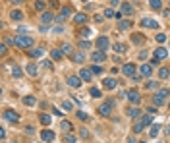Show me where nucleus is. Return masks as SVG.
Here are the masks:
<instances>
[{
    "label": "nucleus",
    "instance_id": "5fc2aeb1",
    "mask_svg": "<svg viewBox=\"0 0 170 143\" xmlns=\"http://www.w3.org/2000/svg\"><path fill=\"white\" fill-rule=\"evenodd\" d=\"M158 62H161V60H158V58H155V56L151 58V66H158Z\"/></svg>",
    "mask_w": 170,
    "mask_h": 143
},
{
    "label": "nucleus",
    "instance_id": "8fccbe9b",
    "mask_svg": "<svg viewBox=\"0 0 170 143\" xmlns=\"http://www.w3.org/2000/svg\"><path fill=\"white\" fill-rule=\"evenodd\" d=\"M105 16H106V18H112V16H114V10H112V8L105 10Z\"/></svg>",
    "mask_w": 170,
    "mask_h": 143
},
{
    "label": "nucleus",
    "instance_id": "20e7f679",
    "mask_svg": "<svg viewBox=\"0 0 170 143\" xmlns=\"http://www.w3.org/2000/svg\"><path fill=\"white\" fill-rule=\"evenodd\" d=\"M112 108H114V101H106L105 105H100V108H99V112L103 114V116H108L110 112H112Z\"/></svg>",
    "mask_w": 170,
    "mask_h": 143
},
{
    "label": "nucleus",
    "instance_id": "c85d7f7f",
    "mask_svg": "<svg viewBox=\"0 0 170 143\" xmlns=\"http://www.w3.org/2000/svg\"><path fill=\"white\" fill-rule=\"evenodd\" d=\"M112 49H114L118 54H124V52H126V45H122V43H114V47H112Z\"/></svg>",
    "mask_w": 170,
    "mask_h": 143
},
{
    "label": "nucleus",
    "instance_id": "7ed1b4c3",
    "mask_svg": "<svg viewBox=\"0 0 170 143\" xmlns=\"http://www.w3.org/2000/svg\"><path fill=\"white\" fill-rule=\"evenodd\" d=\"M70 16H72V10L68 8V6H62V8H60V14H58V18H56V21H58V23H62V21H66Z\"/></svg>",
    "mask_w": 170,
    "mask_h": 143
},
{
    "label": "nucleus",
    "instance_id": "3c124183",
    "mask_svg": "<svg viewBox=\"0 0 170 143\" xmlns=\"http://www.w3.org/2000/svg\"><path fill=\"white\" fill-rule=\"evenodd\" d=\"M79 135H81V137H89V131L85 128H81V130H79Z\"/></svg>",
    "mask_w": 170,
    "mask_h": 143
},
{
    "label": "nucleus",
    "instance_id": "a211bd4d",
    "mask_svg": "<svg viewBox=\"0 0 170 143\" xmlns=\"http://www.w3.org/2000/svg\"><path fill=\"white\" fill-rule=\"evenodd\" d=\"M41 21H43V25H47V23H50V21H54V18H52L50 12H43L41 14Z\"/></svg>",
    "mask_w": 170,
    "mask_h": 143
},
{
    "label": "nucleus",
    "instance_id": "9b49d317",
    "mask_svg": "<svg viewBox=\"0 0 170 143\" xmlns=\"http://www.w3.org/2000/svg\"><path fill=\"white\" fill-rule=\"evenodd\" d=\"M141 25L143 27H149V29H158V23L155 19H151V18H143L141 19Z\"/></svg>",
    "mask_w": 170,
    "mask_h": 143
},
{
    "label": "nucleus",
    "instance_id": "9d476101",
    "mask_svg": "<svg viewBox=\"0 0 170 143\" xmlns=\"http://www.w3.org/2000/svg\"><path fill=\"white\" fill-rule=\"evenodd\" d=\"M97 47H99V50L105 52V50L110 47V41H108L106 37H99V39H97Z\"/></svg>",
    "mask_w": 170,
    "mask_h": 143
},
{
    "label": "nucleus",
    "instance_id": "a19ab883",
    "mask_svg": "<svg viewBox=\"0 0 170 143\" xmlns=\"http://www.w3.org/2000/svg\"><path fill=\"white\" fill-rule=\"evenodd\" d=\"M64 141H66V143H77L75 135H72V134H66V135H64Z\"/></svg>",
    "mask_w": 170,
    "mask_h": 143
},
{
    "label": "nucleus",
    "instance_id": "aec40b11",
    "mask_svg": "<svg viewBox=\"0 0 170 143\" xmlns=\"http://www.w3.org/2000/svg\"><path fill=\"white\" fill-rule=\"evenodd\" d=\"M50 56L54 60H62L64 58V52H62V49H54V50H50Z\"/></svg>",
    "mask_w": 170,
    "mask_h": 143
},
{
    "label": "nucleus",
    "instance_id": "bb28decb",
    "mask_svg": "<svg viewBox=\"0 0 170 143\" xmlns=\"http://www.w3.org/2000/svg\"><path fill=\"white\" fill-rule=\"evenodd\" d=\"M139 120L143 122V126H151V122H153V114H145V116H141Z\"/></svg>",
    "mask_w": 170,
    "mask_h": 143
},
{
    "label": "nucleus",
    "instance_id": "f3484780",
    "mask_svg": "<svg viewBox=\"0 0 170 143\" xmlns=\"http://www.w3.org/2000/svg\"><path fill=\"white\" fill-rule=\"evenodd\" d=\"M25 74L31 75V78H35L37 75V64H27L25 66Z\"/></svg>",
    "mask_w": 170,
    "mask_h": 143
},
{
    "label": "nucleus",
    "instance_id": "680f3d73",
    "mask_svg": "<svg viewBox=\"0 0 170 143\" xmlns=\"http://www.w3.org/2000/svg\"><path fill=\"white\" fill-rule=\"evenodd\" d=\"M10 2H16V4H21V2H23V0H10Z\"/></svg>",
    "mask_w": 170,
    "mask_h": 143
},
{
    "label": "nucleus",
    "instance_id": "6e6552de",
    "mask_svg": "<svg viewBox=\"0 0 170 143\" xmlns=\"http://www.w3.org/2000/svg\"><path fill=\"white\" fill-rule=\"evenodd\" d=\"M91 60H93V62H105V60H106V52H103V50L91 52Z\"/></svg>",
    "mask_w": 170,
    "mask_h": 143
},
{
    "label": "nucleus",
    "instance_id": "c756f323",
    "mask_svg": "<svg viewBox=\"0 0 170 143\" xmlns=\"http://www.w3.org/2000/svg\"><path fill=\"white\" fill-rule=\"evenodd\" d=\"M60 128H62V131H72V122H68V120H64V122H60Z\"/></svg>",
    "mask_w": 170,
    "mask_h": 143
},
{
    "label": "nucleus",
    "instance_id": "f257e3e1",
    "mask_svg": "<svg viewBox=\"0 0 170 143\" xmlns=\"http://www.w3.org/2000/svg\"><path fill=\"white\" fill-rule=\"evenodd\" d=\"M31 45H33V37H29V35H16V47L29 49Z\"/></svg>",
    "mask_w": 170,
    "mask_h": 143
},
{
    "label": "nucleus",
    "instance_id": "4468645a",
    "mask_svg": "<svg viewBox=\"0 0 170 143\" xmlns=\"http://www.w3.org/2000/svg\"><path fill=\"white\" fill-rule=\"evenodd\" d=\"M168 56V50L164 49V47H158L157 50H155V58H158V60H164Z\"/></svg>",
    "mask_w": 170,
    "mask_h": 143
},
{
    "label": "nucleus",
    "instance_id": "a878e982",
    "mask_svg": "<svg viewBox=\"0 0 170 143\" xmlns=\"http://www.w3.org/2000/svg\"><path fill=\"white\" fill-rule=\"evenodd\" d=\"M72 60L75 62V64H83V60H85V56L81 52H75V54H72Z\"/></svg>",
    "mask_w": 170,
    "mask_h": 143
},
{
    "label": "nucleus",
    "instance_id": "37998d69",
    "mask_svg": "<svg viewBox=\"0 0 170 143\" xmlns=\"http://www.w3.org/2000/svg\"><path fill=\"white\" fill-rule=\"evenodd\" d=\"M77 47H79V49H91V43H87V41H79V43H77Z\"/></svg>",
    "mask_w": 170,
    "mask_h": 143
},
{
    "label": "nucleus",
    "instance_id": "e433bc0d",
    "mask_svg": "<svg viewBox=\"0 0 170 143\" xmlns=\"http://www.w3.org/2000/svg\"><path fill=\"white\" fill-rule=\"evenodd\" d=\"M12 75H14V78H21V75H23V72H21L19 68H18V66H12Z\"/></svg>",
    "mask_w": 170,
    "mask_h": 143
},
{
    "label": "nucleus",
    "instance_id": "5701e85b",
    "mask_svg": "<svg viewBox=\"0 0 170 143\" xmlns=\"http://www.w3.org/2000/svg\"><path fill=\"white\" fill-rule=\"evenodd\" d=\"M79 78H81L83 81H91L93 74H91V70H81V74H79Z\"/></svg>",
    "mask_w": 170,
    "mask_h": 143
},
{
    "label": "nucleus",
    "instance_id": "6ab92c4d",
    "mask_svg": "<svg viewBox=\"0 0 170 143\" xmlns=\"http://www.w3.org/2000/svg\"><path fill=\"white\" fill-rule=\"evenodd\" d=\"M43 54H44V49H41V47H39V49H33V50H29V56H31V58H41Z\"/></svg>",
    "mask_w": 170,
    "mask_h": 143
},
{
    "label": "nucleus",
    "instance_id": "de8ad7c7",
    "mask_svg": "<svg viewBox=\"0 0 170 143\" xmlns=\"http://www.w3.org/2000/svg\"><path fill=\"white\" fill-rule=\"evenodd\" d=\"M157 85H158L157 81H149V83H147L145 87H147V89H157Z\"/></svg>",
    "mask_w": 170,
    "mask_h": 143
},
{
    "label": "nucleus",
    "instance_id": "0e129e2a",
    "mask_svg": "<svg viewBox=\"0 0 170 143\" xmlns=\"http://www.w3.org/2000/svg\"><path fill=\"white\" fill-rule=\"evenodd\" d=\"M81 2H87V0H81Z\"/></svg>",
    "mask_w": 170,
    "mask_h": 143
},
{
    "label": "nucleus",
    "instance_id": "ea45409f",
    "mask_svg": "<svg viewBox=\"0 0 170 143\" xmlns=\"http://www.w3.org/2000/svg\"><path fill=\"white\" fill-rule=\"evenodd\" d=\"M158 128H161V126H158V124L151 126V130H149V135H151V137H157V134H158Z\"/></svg>",
    "mask_w": 170,
    "mask_h": 143
},
{
    "label": "nucleus",
    "instance_id": "ddd939ff",
    "mask_svg": "<svg viewBox=\"0 0 170 143\" xmlns=\"http://www.w3.org/2000/svg\"><path fill=\"white\" fill-rule=\"evenodd\" d=\"M139 72H141L143 78H149V75H153V68H151V64H143L141 68H139Z\"/></svg>",
    "mask_w": 170,
    "mask_h": 143
},
{
    "label": "nucleus",
    "instance_id": "f704fd0d",
    "mask_svg": "<svg viewBox=\"0 0 170 143\" xmlns=\"http://www.w3.org/2000/svg\"><path fill=\"white\" fill-rule=\"evenodd\" d=\"M168 75H170V70H168V68H161L158 78H161V79H168Z\"/></svg>",
    "mask_w": 170,
    "mask_h": 143
},
{
    "label": "nucleus",
    "instance_id": "dca6fc26",
    "mask_svg": "<svg viewBox=\"0 0 170 143\" xmlns=\"http://www.w3.org/2000/svg\"><path fill=\"white\" fill-rule=\"evenodd\" d=\"M116 85H118V81H116L114 78H106V79L103 81V87H105V89H114Z\"/></svg>",
    "mask_w": 170,
    "mask_h": 143
},
{
    "label": "nucleus",
    "instance_id": "0eeeda50",
    "mask_svg": "<svg viewBox=\"0 0 170 143\" xmlns=\"http://www.w3.org/2000/svg\"><path fill=\"white\" fill-rule=\"evenodd\" d=\"M41 137H43L44 143H52L56 135H54V131H52V130H43V131H41Z\"/></svg>",
    "mask_w": 170,
    "mask_h": 143
},
{
    "label": "nucleus",
    "instance_id": "6e6d98bb",
    "mask_svg": "<svg viewBox=\"0 0 170 143\" xmlns=\"http://www.w3.org/2000/svg\"><path fill=\"white\" fill-rule=\"evenodd\" d=\"M43 66H47V68L50 70V68H52V62H50V60H44V62H43Z\"/></svg>",
    "mask_w": 170,
    "mask_h": 143
},
{
    "label": "nucleus",
    "instance_id": "b1692460",
    "mask_svg": "<svg viewBox=\"0 0 170 143\" xmlns=\"http://www.w3.org/2000/svg\"><path fill=\"white\" fill-rule=\"evenodd\" d=\"M128 116H130V118H139V116H141V110H139V108H135V106H131L130 110H128Z\"/></svg>",
    "mask_w": 170,
    "mask_h": 143
},
{
    "label": "nucleus",
    "instance_id": "603ef678",
    "mask_svg": "<svg viewBox=\"0 0 170 143\" xmlns=\"http://www.w3.org/2000/svg\"><path fill=\"white\" fill-rule=\"evenodd\" d=\"M147 56H149V52H147V50H141V52H139V58H141V60H145Z\"/></svg>",
    "mask_w": 170,
    "mask_h": 143
},
{
    "label": "nucleus",
    "instance_id": "13d9d810",
    "mask_svg": "<svg viewBox=\"0 0 170 143\" xmlns=\"http://www.w3.org/2000/svg\"><path fill=\"white\" fill-rule=\"evenodd\" d=\"M95 21H97V23H100V21H103V16H99V14H97V16H95Z\"/></svg>",
    "mask_w": 170,
    "mask_h": 143
},
{
    "label": "nucleus",
    "instance_id": "79ce46f5",
    "mask_svg": "<svg viewBox=\"0 0 170 143\" xmlns=\"http://www.w3.org/2000/svg\"><path fill=\"white\" fill-rule=\"evenodd\" d=\"M75 114H77V118H79V120H83V122H87V120H89V116H87L83 110H77Z\"/></svg>",
    "mask_w": 170,
    "mask_h": 143
},
{
    "label": "nucleus",
    "instance_id": "58836bf2",
    "mask_svg": "<svg viewBox=\"0 0 170 143\" xmlns=\"http://www.w3.org/2000/svg\"><path fill=\"white\" fill-rule=\"evenodd\" d=\"M62 52H64V54H72V52H74L72 45H68V43H64V45H62Z\"/></svg>",
    "mask_w": 170,
    "mask_h": 143
},
{
    "label": "nucleus",
    "instance_id": "4d7b16f0",
    "mask_svg": "<svg viewBox=\"0 0 170 143\" xmlns=\"http://www.w3.org/2000/svg\"><path fill=\"white\" fill-rule=\"evenodd\" d=\"M52 112H54L56 116H62V114H64V112H60V108H52Z\"/></svg>",
    "mask_w": 170,
    "mask_h": 143
},
{
    "label": "nucleus",
    "instance_id": "c9c22d12",
    "mask_svg": "<svg viewBox=\"0 0 170 143\" xmlns=\"http://www.w3.org/2000/svg\"><path fill=\"white\" fill-rule=\"evenodd\" d=\"M39 120H41V124H44V126H49V124L52 122L49 114H41V116H39Z\"/></svg>",
    "mask_w": 170,
    "mask_h": 143
},
{
    "label": "nucleus",
    "instance_id": "69168bd1",
    "mask_svg": "<svg viewBox=\"0 0 170 143\" xmlns=\"http://www.w3.org/2000/svg\"><path fill=\"white\" fill-rule=\"evenodd\" d=\"M168 108H170V103H168Z\"/></svg>",
    "mask_w": 170,
    "mask_h": 143
},
{
    "label": "nucleus",
    "instance_id": "7c9ffc66",
    "mask_svg": "<svg viewBox=\"0 0 170 143\" xmlns=\"http://www.w3.org/2000/svg\"><path fill=\"white\" fill-rule=\"evenodd\" d=\"M130 27H131L130 21H122V19L118 21V29H120V31H126V29H130Z\"/></svg>",
    "mask_w": 170,
    "mask_h": 143
},
{
    "label": "nucleus",
    "instance_id": "473e14b6",
    "mask_svg": "<svg viewBox=\"0 0 170 143\" xmlns=\"http://www.w3.org/2000/svg\"><path fill=\"white\" fill-rule=\"evenodd\" d=\"M149 6H151L153 10H161V8H162V2H161V0H149Z\"/></svg>",
    "mask_w": 170,
    "mask_h": 143
},
{
    "label": "nucleus",
    "instance_id": "052dcab7",
    "mask_svg": "<svg viewBox=\"0 0 170 143\" xmlns=\"http://www.w3.org/2000/svg\"><path fill=\"white\" fill-rule=\"evenodd\" d=\"M120 2H118V0H110V6H118Z\"/></svg>",
    "mask_w": 170,
    "mask_h": 143
},
{
    "label": "nucleus",
    "instance_id": "1a4fd4ad",
    "mask_svg": "<svg viewBox=\"0 0 170 143\" xmlns=\"http://www.w3.org/2000/svg\"><path fill=\"white\" fill-rule=\"evenodd\" d=\"M120 14H124V16H131V14H133V6L128 4V2H122V4H120Z\"/></svg>",
    "mask_w": 170,
    "mask_h": 143
},
{
    "label": "nucleus",
    "instance_id": "bf43d9fd",
    "mask_svg": "<svg viewBox=\"0 0 170 143\" xmlns=\"http://www.w3.org/2000/svg\"><path fill=\"white\" fill-rule=\"evenodd\" d=\"M0 52H2V54H6V52H8V49H6V45H2V47H0Z\"/></svg>",
    "mask_w": 170,
    "mask_h": 143
},
{
    "label": "nucleus",
    "instance_id": "39448f33",
    "mask_svg": "<svg viewBox=\"0 0 170 143\" xmlns=\"http://www.w3.org/2000/svg\"><path fill=\"white\" fill-rule=\"evenodd\" d=\"M122 74H124V75H128V78H133V75H135V64H131V62L124 64Z\"/></svg>",
    "mask_w": 170,
    "mask_h": 143
},
{
    "label": "nucleus",
    "instance_id": "cd10ccee",
    "mask_svg": "<svg viewBox=\"0 0 170 143\" xmlns=\"http://www.w3.org/2000/svg\"><path fill=\"white\" fill-rule=\"evenodd\" d=\"M131 41H133V45H143V43H145V37H141L139 33H137V35H131Z\"/></svg>",
    "mask_w": 170,
    "mask_h": 143
},
{
    "label": "nucleus",
    "instance_id": "e2e57ef3",
    "mask_svg": "<svg viewBox=\"0 0 170 143\" xmlns=\"http://www.w3.org/2000/svg\"><path fill=\"white\" fill-rule=\"evenodd\" d=\"M128 143H135V141H133V139H131V137H130V139H128Z\"/></svg>",
    "mask_w": 170,
    "mask_h": 143
},
{
    "label": "nucleus",
    "instance_id": "49530a36",
    "mask_svg": "<svg viewBox=\"0 0 170 143\" xmlns=\"http://www.w3.org/2000/svg\"><path fill=\"white\" fill-rule=\"evenodd\" d=\"M164 41H166V35H164V33H158V35H157V43H161V45H162Z\"/></svg>",
    "mask_w": 170,
    "mask_h": 143
},
{
    "label": "nucleus",
    "instance_id": "338daca9",
    "mask_svg": "<svg viewBox=\"0 0 170 143\" xmlns=\"http://www.w3.org/2000/svg\"><path fill=\"white\" fill-rule=\"evenodd\" d=\"M139 143H145V141H139Z\"/></svg>",
    "mask_w": 170,
    "mask_h": 143
},
{
    "label": "nucleus",
    "instance_id": "4be33fe9",
    "mask_svg": "<svg viewBox=\"0 0 170 143\" xmlns=\"http://www.w3.org/2000/svg\"><path fill=\"white\" fill-rule=\"evenodd\" d=\"M23 105L25 106H33V105H37V99L33 95H27V97H23Z\"/></svg>",
    "mask_w": 170,
    "mask_h": 143
},
{
    "label": "nucleus",
    "instance_id": "864d4df0",
    "mask_svg": "<svg viewBox=\"0 0 170 143\" xmlns=\"http://www.w3.org/2000/svg\"><path fill=\"white\" fill-rule=\"evenodd\" d=\"M95 74H100V72H103V68H100V66H93V68H91Z\"/></svg>",
    "mask_w": 170,
    "mask_h": 143
},
{
    "label": "nucleus",
    "instance_id": "4c0bfd02",
    "mask_svg": "<svg viewBox=\"0 0 170 143\" xmlns=\"http://www.w3.org/2000/svg\"><path fill=\"white\" fill-rule=\"evenodd\" d=\"M44 4H47L44 0H35V8L39 10V12H44Z\"/></svg>",
    "mask_w": 170,
    "mask_h": 143
},
{
    "label": "nucleus",
    "instance_id": "f8f14e48",
    "mask_svg": "<svg viewBox=\"0 0 170 143\" xmlns=\"http://www.w3.org/2000/svg\"><path fill=\"white\" fill-rule=\"evenodd\" d=\"M128 99H130V103H133V105H139V101H141V95L135 91V89H131V91H128Z\"/></svg>",
    "mask_w": 170,
    "mask_h": 143
},
{
    "label": "nucleus",
    "instance_id": "c03bdc74",
    "mask_svg": "<svg viewBox=\"0 0 170 143\" xmlns=\"http://www.w3.org/2000/svg\"><path fill=\"white\" fill-rule=\"evenodd\" d=\"M89 95H91V97H100V89H97V87H91Z\"/></svg>",
    "mask_w": 170,
    "mask_h": 143
},
{
    "label": "nucleus",
    "instance_id": "2eb2a0df",
    "mask_svg": "<svg viewBox=\"0 0 170 143\" xmlns=\"http://www.w3.org/2000/svg\"><path fill=\"white\" fill-rule=\"evenodd\" d=\"M68 85L77 89V87L81 85V78H77V75H70V78H68Z\"/></svg>",
    "mask_w": 170,
    "mask_h": 143
},
{
    "label": "nucleus",
    "instance_id": "393cba45",
    "mask_svg": "<svg viewBox=\"0 0 170 143\" xmlns=\"http://www.w3.org/2000/svg\"><path fill=\"white\" fill-rule=\"evenodd\" d=\"M10 18H12L14 21H19V19H23V12H19V10H12Z\"/></svg>",
    "mask_w": 170,
    "mask_h": 143
},
{
    "label": "nucleus",
    "instance_id": "72a5a7b5",
    "mask_svg": "<svg viewBox=\"0 0 170 143\" xmlns=\"http://www.w3.org/2000/svg\"><path fill=\"white\" fill-rule=\"evenodd\" d=\"M77 35H81V37H89V35H93V33H91V29H89V27H81V29L77 31Z\"/></svg>",
    "mask_w": 170,
    "mask_h": 143
},
{
    "label": "nucleus",
    "instance_id": "412c9836",
    "mask_svg": "<svg viewBox=\"0 0 170 143\" xmlns=\"http://www.w3.org/2000/svg\"><path fill=\"white\" fill-rule=\"evenodd\" d=\"M74 21H75L77 25H83L85 21H87V16H85V14H75V16H74Z\"/></svg>",
    "mask_w": 170,
    "mask_h": 143
},
{
    "label": "nucleus",
    "instance_id": "2f4dec72",
    "mask_svg": "<svg viewBox=\"0 0 170 143\" xmlns=\"http://www.w3.org/2000/svg\"><path fill=\"white\" fill-rule=\"evenodd\" d=\"M143 128H145V126H143V122H141V120H137V122L133 124V128H131V130H133V134H139V131H141Z\"/></svg>",
    "mask_w": 170,
    "mask_h": 143
},
{
    "label": "nucleus",
    "instance_id": "423d86ee",
    "mask_svg": "<svg viewBox=\"0 0 170 143\" xmlns=\"http://www.w3.org/2000/svg\"><path fill=\"white\" fill-rule=\"evenodd\" d=\"M4 118L8 120V122H12V124L19 122V114L16 110H4Z\"/></svg>",
    "mask_w": 170,
    "mask_h": 143
},
{
    "label": "nucleus",
    "instance_id": "09e8293b",
    "mask_svg": "<svg viewBox=\"0 0 170 143\" xmlns=\"http://www.w3.org/2000/svg\"><path fill=\"white\" fill-rule=\"evenodd\" d=\"M141 78H143V75H141V74H137V75H133V78H131V81H133V83H139V81H141Z\"/></svg>",
    "mask_w": 170,
    "mask_h": 143
},
{
    "label": "nucleus",
    "instance_id": "a18cd8bd",
    "mask_svg": "<svg viewBox=\"0 0 170 143\" xmlns=\"http://www.w3.org/2000/svg\"><path fill=\"white\" fill-rule=\"evenodd\" d=\"M62 108H64V110H72V108H74V105H72L70 101H64V103H62Z\"/></svg>",
    "mask_w": 170,
    "mask_h": 143
},
{
    "label": "nucleus",
    "instance_id": "f03ea898",
    "mask_svg": "<svg viewBox=\"0 0 170 143\" xmlns=\"http://www.w3.org/2000/svg\"><path fill=\"white\" fill-rule=\"evenodd\" d=\"M164 97H170V89H161L158 93H155V95H153V103H155V106L164 105Z\"/></svg>",
    "mask_w": 170,
    "mask_h": 143
}]
</instances>
